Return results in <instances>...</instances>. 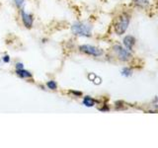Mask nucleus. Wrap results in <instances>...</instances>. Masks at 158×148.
Here are the masks:
<instances>
[{"label": "nucleus", "mask_w": 158, "mask_h": 148, "mask_svg": "<svg viewBox=\"0 0 158 148\" xmlns=\"http://www.w3.org/2000/svg\"><path fill=\"white\" fill-rule=\"evenodd\" d=\"M20 19H21L23 26L26 29L31 30L34 27V24H35L34 15L32 13L26 11L24 8L20 9Z\"/></svg>", "instance_id": "5"}, {"label": "nucleus", "mask_w": 158, "mask_h": 148, "mask_svg": "<svg viewBox=\"0 0 158 148\" xmlns=\"http://www.w3.org/2000/svg\"><path fill=\"white\" fill-rule=\"evenodd\" d=\"M135 43H136V39L135 37L131 36V35H127V36L123 39V46L131 51H133V48L135 47Z\"/></svg>", "instance_id": "6"}, {"label": "nucleus", "mask_w": 158, "mask_h": 148, "mask_svg": "<svg viewBox=\"0 0 158 148\" xmlns=\"http://www.w3.org/2000/svg\"><path fill=\"white\" fill-rule=\"evenodd\" d=\"M112 52L115 58L121 62H128L132 59V53L123 44L116 43L112 47Z\"/></svg>", "instance_id": "3"}, {"label": "nucleus", "mask_w": 158, "mask_h": 148, "mask_svg": "<svg viewBox=\"0 0 158 148\" xmlns=\"http://www.w3.org/2000/svg\"><path fill=\"white\" fill-rule=\"evenodd\" d=\"M24 63L21 62V61H17L16 63H15V65H14V68L15 69H20V68H24Z\"/></svg>", "instance_id": "15"}, {"label": "nucleus", "mask_w": 158, "mask_h": 148, "mask_svg": "<svg viewBox=\"0 0 158 148\" xmlns=\"http://www.w3.org/2000/svg\"><path fill=\"white\" fill-rule=\"evenodd\" d=\"M15 74L21 79H25V80H28V79H32L33 78V74L31 71L27 70L26 68H20V69H15Z\"/></svg>", "instance_id": "7"}, {"label": "nucleus", "mask_w": 158, "mask_h": 148, "mask_svg": "<svg viewBox=\"0 0 158 148\" xmlns=\"http://www.w3.org/2000/svg\"><path fill=\"white\" fill-rule=\"evenodd\" d=\"M46 87L51 91H56L58 89V84H57V82L56 80H52V79H51V80H48V81L46 82Z\"/></svg>", "instance_id": "10"}, {"label": "nucleus", "mask_w": 158, "mask_h": 148, "mask_svg": "<svg viewBox=\"0 0 158 148\" xmlns=\"http://www.w3.org/2000/svg\"><path fill=\"white\" fill-rule=\"evenodd\" d=\"M157 10H158V4H157Z\"/></svg>", "instance_id": "16"}, {"label": "nucleus", "mask_w": 158, "mask_h": 148, "mask_svg": "<svg viewBox=\"0 0 158 148\" xmlns=\"http://www.w3.org/2000/svg\"><path fill=\"white\" fill-rule=\"evenodd\" d=\"M26 2H27V0H13V3L15 5V7H16L17 9H19V10L24 8Z\"/></svg>", "instance_id": "12"}, {"label": "nucleus", "mask_w": 158, "mask_h": 148, "mask_svg": "<svg viewBox=\"0 0 158 148\" xmlns=\"http://www.w3.org/2000/svg\"><path fill=\"white\" fill-rule=\"evenodd\" d=\"M131 21V14L128 11H123L115 18L113 22V30L117 36H123L127 31Z\"/></svg>", "instance_id": "1"}, {"label": "nucleus", "mask_w": 158, "mask_h": 148, "mask_svg": "<svg viewBox=\"0 0 158 148\" xmlns=\"http://www.w3.org/2000/svg\"><path fill=\"white\" fill-rule=\"evenodd\" d=\"M1 60L3 63H10V61H11V57H10L9 54H3V56L1 57Z\"/></svg>", "instance_id": "14"}, {"label": "nucleus", "mask_w": 158, "mask_h": 148, "mask_svg": "<svg viewBox=\"0 0 158 148\" xmlns=\"http://www.w3.org/2000/svg\"><path fill=\"white\" fill-rule=\"evenodd\" d=\"M82 105L87 108H93L97 105V100L89 95L82 96Z\"/></svg>", "instance_id": "9"}, {"label": "nucleus", "mask_w": 158, "mask_h": 148, "mask_svg": "<svg viewBox=\"0 0 158 148\" xmlns=\"http://www.w3.org/2000/svg\"><path fill=\"white\" fill-rule=\"evenodd\" d=\"M78 51L79 52H81L82 54H85V56H91V57H102L104 54H105V51L104 49L99 47L97 46H94V44H90V43H82L78 47Z\"/></svg>", "instance_id": "4"}, {"label": "nucleus", "mask_w": 158, "mask_h": 148, "mask_svg": "<svg viewBox=\"0 0 158 148\" xmlns=\"http://www.w3.org/2000/svg\"><path fill=\"white\" fill-rule=\"evenodd\" d=\"M131 4L137 9H146L149 7V0H131Z\"/></svg>", "instance_id": "8"}, {"label": "nucleus", "mask_w": 158, "mask_h": 148, "mask_svg": "<svg viewBox=\"0 0 158 148\" xmlns=\"http://www.w3.org/2000/svg\"><path fill=\"white\" fill-rule=\"evenodd\" d=\"M71 33L78 38H91L93 36V25L88 21H75L71 25Z\"/></svg>", "instance_id": "2"}, {"label": "nucleus", "mask_w": 158, "mask_h": 148, "mask_svg": "<svg viewBox=\"0 0 158 148\" xmlns=\"http://www.w3.org/2000/svg\"><path fill=\"white\" fill-rule=\"evenodd\" d=\"M69 95H70L71 97H74V98H80L83 96V94L81 91H77V90H70L68 92Z\"/></svg>", "instance_id": "13"}, {"label": "nucleus", "mask_w": 158, "mask_h": 148, "mask_svg": "<svg viewBox=\"0 0 158 148\" xmlns=\"http://www.w3.org/2000/svg\"><path fill=\"white\" fill-rule=\"evenodd\" d=\"M122 75L123 76H125V77H130L132 75V73H133V70H132V68L131 67H128V66H126V67H123L122 69Z\"/></svg>", "instance_id": "11"}]
</instances>
